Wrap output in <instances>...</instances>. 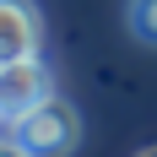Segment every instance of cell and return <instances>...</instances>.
Instances as JSON below:
<instances>
[{
    "mask_svg": "<svg viewBox=\"0 0 157 157\" xmlns=\"http://www.w3.org/2000/svg\"><path fill=\"white\" fill-rule=\"evenodd\" d=\"M0 119H6V114H0Z\"/></svg>",
    "mask_w": 157,
    "mask_h": 157,
    "instance_id": "5b68a950",
    "label": "cell"
},
{
    "mask_svg": "<svg viewBox=\"0 0 157 157\" xmlns=\"http://www.w3.org/2000/svg\"><path fill=\"white\" fill-rule=\"evenodd\" d=\"M44 92H54V87H49V65L38 60V54L0 65V114H6V119H16L22 109H33Z\"/></svg>",
    "mask_w": 157,
    "mask_h": 157,
    "instance_id": "3957f363",
    "label": "cell"
},
{
    "mask_svg": "<svg viewBox=\"0 0 157 157\" xmlns=\"http://www.w3.org/2000/svg\"><path fill=\"white\" fill-rule=\"evenodd\" d=\"M125 27H130V38H141L146 49H157V0H130L125 6Z\"/></svg>",
    "mask_w": 157,
    "mask_h": 157,
    "instance_id": "277c9868",
    "label": "cell"
},
{
    "mask_svg": "<svg viewBox=\"0 0 157 157\" xmlns=\"http://www.w3.org/2000/svg\"><path fill=\"white\" fill-rule=\"evenodd\" d=\"M44 54V16L33 0H0V65Z\"/></svg>",
    "mask_w": 157,
    "mask_h": 157,
    "instance_id": "7a4b0ae2",
    "label": "cell"
},
{
    "mask_svg": "<svg viewBox=\"0 0 157 157\" xmlns=\"http://www.w3.org/2000/svg\"><path fill=\"white\" fill-rule=\"evenodd\" d=\"M11 136H16V152L27 157H60L81 141V114L60 92H44L33 109H22L11 119Z\"/></svg>",
    "mask_w": 157,
    "mask_h": 157,
    "instance_id": "6da1fadb",
    "label": "cell"
}]
</instances>
